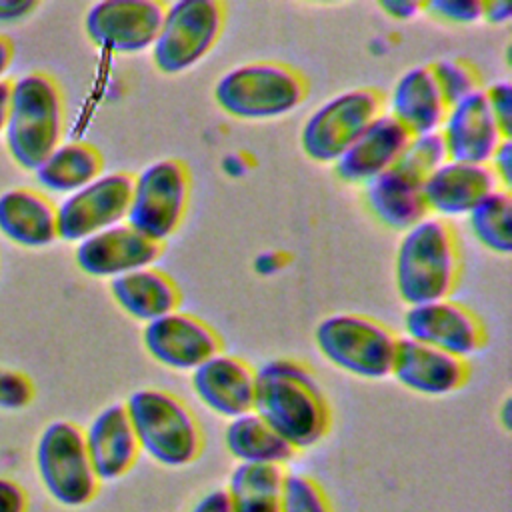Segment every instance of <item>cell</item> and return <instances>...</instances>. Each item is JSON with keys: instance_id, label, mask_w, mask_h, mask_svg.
Masks as SVG:
<instances>
[{"instance_id": "6da1fadb", "label": "cell", "mask_w": 512, "mask_h": 512, "mask_svg": "<svg viewBox=\"0 0 512 512\" xmlns=\"http://www.w3.org/2000/svg\"><path fill=\"white\" fill-rule=\"evenodd\" d=\"M252 412L296 452L320 444L332 426V410L316 374L294 358H274L256 368Z\"/></svg>"}, {"instance_id": "7a4b0ae2", "label": "cell", "mask_w": 512, "mask_h": 512, "mask_svg": "<svg viewBox=\"0 0 512 512\" xmlns=\"http://www.w3.org/2000/svg\"><path fill=\"white\" fill-rule=\"evenodd\" d=\"M462 272L456 230L442 218L426 216L402 234L394 260L398 296L408 304L450 298Z\"/></svg>"}, {"instance_id": "3957f363", "label": "cell", "mask_w": 512, "mask_h": 512, "mask_svg": "<svg viewBox=\"0 0 512 512\" xmlns=\"http://www.w3.org/2000/svg\"><path fill=\"white\" fill-rule=\"evenodd\" d=\"M124 408L140 454H146L154 464L184 468L202 454V426L180 396L162 388H140L128 396Z\"/></svg>"}, {"instance_id": "277c9868", "label": "cell", "mask_w": 512, "mask_h": 512, "mask_svg": "<svg viewBox=\"0 0 512 512\" xmlns=\"http://www.w3.org/2000/svg\"><path fill=\"white\" fill-rule=\"evenodd\" d=\"M6 148L12 160L34 172L62 142L64 98L58 82L46 72H28L12 80Z\"/></svg>"}, {"instance_id": "5b68a950", "label": "cell", "mask_w": 512, "mask_h": 512, "mask_svg": "<svg viewBox=\"0 0 512 512\" xmlns=\"http://www.w3.org/2000/svg\"><path fill=\"white\" fill-rule=\"evenodd\" d=\"M304 76L290 64L256 60L234 66L214 84V102L238 120H270L296 110L306 98Z\"/></svg>"}, {"instance_id": "8992f818", "label": "cell", "mask_w": 512, "mask_h": 512, "mask_svg": "<svg viewBox=\"0 0 512 512\" xmlns=\"http://www.w3.org/2000/svg\"><path fill=\"white\" fill-rule=\"evenodd\" d=\"M398 338L386 324L352 312L330 314L314 330L320 354L342 372L364 380L390 376Z\"/></svg>"}, {"instance_id": "52a82bcc", "label": "cell", "mask_w": 512, "mask_h": 512, "mask_svg": "<svg viewBox=\"0 0 512 512\" xmlns=\"http://www.w3.org/2000/svg\"><path fill=\"white\" fill-rule=\"evenodd\" d=\"M190 190V170L182 160H154L132 176L126 222L162 244L180 228L190 204Z\"/></svg>"}, {"instance_id": "ba28073f", "label": "cell", "mask_w": 512, "mask_h": 512, "mask_svg": "<svg viewBox=\"0 0 512 512\" xmlns=\"http://www.w3.org/2000/svg\"><path fill=\"white\" fill-rule=\"evenodd\" d=\"M36 472L46 494L64 508L90 504L100 480L90 464L82 428L70 420L50 422L36 444Z\"/></svg>"}, {"instance_id": "9c48e42d", "label": "cell", "mask_w": 512, "mask_h": 512, "mask_svg": "<svg viewBox=\"0 0 512 512\" xmlns=\"http://www.w3.org/2000/svg\"><path fill=\"white\" fill-rule=\"evenodd\" d=\"M226 8L218 0H176L166 4L158 36L150 48L162 74H182L196 66L218 42Z\"/></svg>"}, {"instance_id": "30bf717a", "label": "cell", "mask_w": 512, "mask_h": 512, "mask_svg": "<svg viewBox=\"0 0 512 512\" xmlns=\"http://www.w3.org/2000/svg\"><path fill=\"white\" fill-rule=\"evenodd\" d=\"M382 112L384 96L380 90H344L320 104L306 118L300 130V146L314 162H336Z\"/></svg>"}, {"instance_id": "8fae6325", "label": "cell", "mask_w": 512, "mask_h": 512, "mask_svg": "<svg viewBox=\"0 0 512 512\" xmlns=\"http://www.w3.org/2000/svg\"><path fill=\"white\" fill-rule=\"evenodd\" d=\"M130 194L132 174L102 172L56 206L58 238L78 244L96 232L126 222Z\"/></svg>"}, {"instance_id": "7c38bea8", "label": "cell", "mask_w": 512, "mask_h": 512, "mask_svg": "<svg viewBox=\"0 0 512 512\" xmlns=\"http://www.w3.org/2000/svg\"><path fill=\"white\" fill-rule=\"evenodd\" d=\"M166 4L156 0H102L88 8L84 30L90 42L112 54L152 48Z\"/></svg>"}, {"instance_id": "4fadbf2b", "label": "cell", "mask_w": 512, "mask_h": 512, "mask_svg": "<svg viewBox=\"0 0 512 512\" xmlns=\"http://www.w3.org/2000/svg\"><path fill=\"white\" fill-rule=\"evenodd\" d=\"M142 344L152 360L180 372H192L222 352L218 332L202 318L180 310L146 322Z\"/></svg>"}, {"instance_id": "5bb4252c", "label": "cell", "mask_w": 512, "mask_h": 512, "mask_svg": "<svg viewBox=\"0 0 512 512\" xmlns=\"http://www.w3.org/2000/svg\"><path fill=\"white\" fill-rule=\"evenodd\" d=\"M404 332L410 340L464 360L476 354L486 342V328L478 314L450 298L408 306Z\"/></svg>"}, {"instance_id": "9a60e30c", "label": "cell", "mask_w": 512, "mask_h": 512, "mask_svg": "<svg viewBox=\"0 0 512 512\" xmlns=\"http://www.w3.org/2000/svg\"><path fill=\"white\" fill-rule=\"evenodd\" d=\"M162 254V244L146 238L128 222L96 232L76 244V266L94 278H118L152 266Z\"/></svg>"}, {"instance_id": "2e32d148", "label": "cell", "mask_w": 512, "mask_h": 512, "mask_svg": "<svg viewBox=\"0 0 512 512\" xmlns=\"http://www.w3.org/2000/svg\"><path fill=\"white\" fill-rule=\"evenodd\" d=\"M390 376L410 392L438 398L460 390L468 382L470 366L464 358L402 336Z\"/></svg>"}, {"instance_id": "e0dca14e", "label": "cell", "mask_w": 512, "mask_h": 512, "mask_svg": "<svg viewBox=\"0 0 512 512\" xmlns=\"http://www.w3.org/2000/svg\"><path fill=\"white\" fill-rule=\"evenodd\" d=\"M438 132L448 160L466 164H488L496 148L506 140L488 108L482 88L448 106Z\"/></svg>"}, {"instance_id": "ac0fdd59", "label": "cell", "mask_w": 512, "mask_h": 512, "mask_svg": "<svg viewBox=\"0 0 512 512\" xmlns=\"http://www.w3.org/2000/svg\"><path fill=\"white\" fill-rule=\"evenodd\" d=\"M190 382L200 404L222 418L252 412L256 368L234 354H214L192 370Z\"/></svg>"}, {"instance_id": "d6986e66", "label": "cell", "mask_w": 512, "mask_h": 512, "mask_svg": "<svg viewBox=\"0 0 512 512\" xmlns=\"http://www.w3.org/2000/svg\"><path fill=\"white\" fill-rule=\"evenodd\" d=\"M82 434L90 464L100 482L120 480L136 466L140 446L124 402L102 408Z\"/></svg>"}, {"instance_id": "ffe728a7", "label": "cell", "mask_w": 512, "mask_h": 512, "mask_svg": "<svg viewBox=\"0 0 512 512\" xmlns=\"http://www.w3.org/2000/svg\"><path fill=\"white\" fill-rule=\"evenodd\" d=\"M500 184L488 164H466L446 160L424 182L422 194L428 214L444 218L468 216V212ZM436 216V218H438Z\"/></svg>"}, {"instance_id": "44dd1931", "label": "cell", "mask_w": 512, "mask_h": 512, "mask_svg": "<svg viewBox=\"0 0 512 512\" xmlns=\"http://www.w3.org/2000/svg\"><path fill=\"white\" fill-rule=\"evenodd\" d=\"M408 138L410 134L382 112L334 162L336 176L348 184L370 182L396 164Z\"/></svg>"}, {"instance_id": "7402d4cb", "label": "cell", "mask_w": 512, "mask_h": 512, "mask_svg": "<svg viewBox=\"0 0 512 512\" xmlns=\"http://www.w3.org/2000/svg\"><path fill=\"white\" fill-rule=\"evenodd\" d=\"M446 112L448 104L430 66H414L394 82L386 114H390L410 136L438 132Z\"/></svg>"}, {"instance_id": "603a6c76", "label": "cell", "mask_w": 512, "mask_h": 512, "mask_svg": "<svg viewBox=\"0 0 512 512\" xmlns=\"http://www.w3.org/2000/svg\"><path fill=\"white\" fill-rule=\"evenodd\" d=\"M364 202L380 224L398 232H406L428 216L422 180L398 166L364 184Z\"/></svg>"}, {"instance_id": "cb8c5ba5", "label": "cell", "mask_w": 512, "mask_h": 512, "mask_svg": "<svg viewBox=\"0 0 512 512\" xmlns=\"http://www.w3.org/2000/svg\"><path fill=\"white\" fill-rule=\"evenodd\" d=\"M0 232L18 246L44 248L58 240L56 204L34 188L0 194Z\"/></svg>"}, {"instance_id": "d4e9b609", "label": "cell", "mask_w": 512, "mask_h": 512, "mask_svg": "<svg viewBox=\"0 0 512 512\" xmlns=\"http://www.w3.org/2000/svg\"><path fill=\"white\" fill-rule=\"evenodd\" d=\"M110 294L128 316L142 322L166 316L180 306V290L176 282L154 266L112 278Z\"/></svg>"}, {"instance_id": "484cf974", "label": "cell", "mask_w": 512, "mask_h": 512, "mask_svg": "<svg viewBox=\"0 0 512 512\" xmlns=\"http://www.w3.org/2000/svg\"><path fill=\"white\" fill-rule=\"evenodd\" d=\"M104 158L88 142H60L34 170L40 188L56 194H72L102 174Z\"/></svg>"}, {"instance_id": "4316f807", "label": "cell", "mask_w": 512, "mask_h": 512, "mask_svg": "<svg viewBox=\"0 0 512 512\" xmlns=\"http://www.w3.org/2000/svg\"><path fill=\"white\" fill-rule=\"evenodd\" d=\"M224 448L238 464H278L286 468L296 456V450L256 412L228 420L224 428Z\"/></svg>"}, {"instance_id": "83f0119b", "label": "cell", "mask_w": 512, "mask_h": 512, "mask_svg": "<svg viewBox=\"0 0 512 512\" xmlns=\"http://www.w3.org/2000/svg\"><path fill=\"white\" fill-rule=\"evenodd\" d=\"M286 468L278 464H236L226 480L234 512H278Z\"/></svg>"}, {"instance_id": "f1b7e54d", "label": "cell", "mask_w": 512, "mask_h": 512, "mask_svg": "<svg viewBox=\"0 0 512 512\" xmlns=\"http://www.w3.org/2000/svg\"><path fill=\"white\" fill-rule=\"evenodd\" d=\"M472 236L490 252L508 256L512 250V196L498 188L468 212Z\"/></svg>"}, {"instance_id": "f546056e", "label": "cell", "mask_w": 512, "mask_h": 512, "mask_svg": "<svg viewBox=\"0 0 512 512\" xmlns=\"http://www.w3.org/2000/svg\"><path fill=\"white\" fill-rule=\"evenodd\" d=\"M278 512H334V506L314 476L286 470L278 496Z\"/></svg>"}, {"instance_id": "4dcf8cb0", "label": "cell", "mask_w": 512, "mask_h": 512, "mask_svg": "<svg viewBox=\"0 0 512 512\" xmlns=\"http://www.w3.org/2000/svg\"><path fill=\"white\" fill-rule=\"evenodd\" d=\"M446 160L448 156H446V148L440 132H430V134L410 136L394 166L402 168L404 172L424 182Z\"/></svg>"}, {"instance_id": "1f68e13d", "label": "cell", "mask_w": 512, "mask_h": 512, "mask_svg": "<svg viewBox=\"0 0 512 512\" xmlns=\"http://www.w3.org/2000/svg\"><path fill=\"white\" fill-rule=\"evenodd\" d=\"M434 80L448 106L480 90V74L468 60L442 58L430 66Z\"/></svg>"}, {"instance_id": "d6a6232c", "label": "cell", "mask_w": 512, "mask_h": 512, "mask_svg": "<svg viewBox=\"0 0 512 512\" xmlns=\"http://www.w3.org/2000/svg\"><path fill=\"white\" fill-rule=\"evenodd\" d=\"M34 400V382L20 370L0 368V410H22Z\"/></svg>"}, {"instance_id": "836d02e7", "label": "cell", "mask_w": 512, "mask_h": 512, "mask_svg": "<svg viewBox=\"0 0 512 512\" xmlns=\"http://www.w3.org/2000/svg\"><path fill=\"white\" fill-rule=\"evenodd\" d=\"M422 10L432 18L450 24H472L482 20V2L478 0H430L422 2Z\"/></svg>"}, {"instance_id": "e575fe53", "label": "cell", "mask_w": 512, "mask_h": 512, "mask_svg": "<svg viewBox=\"0 0 512 512\" xmlns=\"http://www.w3.org/2000/svg\"><path fill=\"white\" fill-rule=\"evenodd\" d=\"M488 108L492 112V116L496 118L502 134L506 138H510L512 132V86L508 80H500L494 82L492 86H488L484 90Z\"/></svg>"}, {"instance_id": "d590c367", "label": "cell", "mask_w": 512, "mask_h": 512, "mask_svg": "<svg viewBox=\"0 0 512 512\" xmlns=\"http://www.w3.org/2000/svg\"><path fill=\"white\" fill-rule=\"evenodd\" d=\"M488 166L494 172L500 188L510 190V184H512V142H510V138L502 140V144L492 154Z\"/></svg>"}, {"instance_id": "8d00e7d4", "label": "cell", "mask_w": 512, "mask_h": 512, "mask_svg": "<svg viewBox=\"0 0 512 512\" xmlns=\"http://www.w3.org/2000/svg\"><path fill=\"white\" fill-rule=\"evenodd\" d=\"M26 508V490L18 482L0 476V512H26Z\"/></svg>"}, {"instance_id": "74e56055", "label": "cell", "mask_w": 512, "mask_h": 512, "mask_svg": "<svg viewBox=\"0 0 512 512\" xmlns=\"http://www.w3.org/2000/svg\"><path fill=\"white\" fill-rule=\"evenodd\" d=\"M188 512H234L226 488H212L204 492L190 508Z\"/></svg>"}, {"instance_id": "f35d334b", "label": "cell", "mask_w": 512, "mask_h": 512, "mask_svg": "<svg viewBox=\"0 0 512 512\" xmlns=\"http://www.w3.org/2000/svg\"><path fill=\"white\" fill-rule=\"evenodd\" d=\"M38 8L36 0H0V24L18 22Z\"/></svg>"}, {"instance_id": "ab89813d", "label": "cell", "mask_w": 512, "mask_h": 512, "mask_svg": "<svg viewBox=\"0 0 512 512\" xmlns=\"http://www.w3.org/2000/svg\"><path fill=\"white\" fill-rule=\"evenodd\" d=\"M378 6L382 12H386L396 20H410L418 12H422V2H414V0H384V2H378Z\"/></svg>"}, {"instance_id": "60d3db41", "label": "cell", "mask_w": 512, "mask_h": 512, "mask_svg": "<svg viewBox=\"0 0 512 512\" xmlns=\"http://www.w3.org/2000/svg\"><path fill=\"white\" fill-rule=\"evenodd\" d=\"M482 18L490 24H504L512 18L510 2L496 0V2H482Z\"/></svg>"}, {"instance_id": "b9f144b4", "label": "cell", "mask_w": 512, "mask_h": 512, "mask_svg": "<svg viewBox=\"0 0 512 512\" xmlns=\"http://www.w3.org/2000/svg\"><path fill=\"white\" fill-rule=\"evenodd\" d=\"M10 96H12V82L0 80V134L6 128L8 122V110H10Z\"/></svg>"}, {"instance_id": "7bdbcfd3", "label": "cell", "mask_w": 512, "mask_h": 512, "mask_svg": "<svg viewBox=\"0 0 512 512\" xmlns=\"http://www.w3.org/2000/svg\"><path fill=\"white\" fill-rule=\"evenodd\" d=\"M12 60H14V44L10 38L0 34V80L12 66Z\"/></svg>"}, {"instance_id": "ee69618b", "label": "cell", "mask_w": 512, "mask_h": 512, "mask_svg": "<svg viewBox=\"0 0 512 512\" xmlns=\"http://www.w3.org/2000/svg\"><path fill=\"white\" fill-rule=\"evenodd\" d=\"M498 420H500V426L508 432L510 426H512V406H510V398H506L502 402V406L498 408Z\"/></svg>"}]
</instances>
